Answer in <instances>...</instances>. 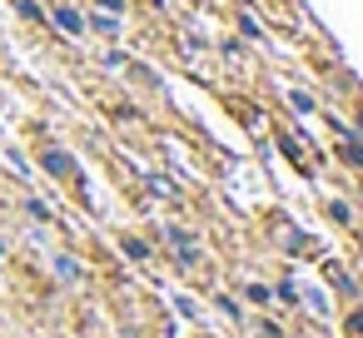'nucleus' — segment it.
Wrapping results in <instances>:
<instances>
[{
    "label": "nucleus",
    "mask_w": 363,
    "mask_h": 338,
    "mask_svg": "<svg viewBox=\"0 0 363 338\" xmlns=\"http://www.w3.org/2000/svg\"><path fill=\"white\" fill-rule=\"evenodd\" d=\"M45 26H55L60 35H85V16L75 6H65V0H55V6L45 11Z\"/></svg>",
    "instance_id": "f03ea898"
},
{
    "label": "nucleus",
    "mask_w": 363,
    "mask_h": 338,
    "mask_svg": "<svg viewBox=\"0 0 363 338\" xmlns=\"http://www.w3.org/2000/svg\"><path fill=\"white\" fill-rule=\"evenodd\" d=\"M55 269H60V278H80V264H75V259H65V254L55 259Z\"/></svg>",
    "instance_id": "39448f33"
},
{
    "label": "nucleus",
    "mask_w": 363,
    "mask_h": 338,
    "mask_svg": "<svg viewBox=\"0 0 363 338\" xmlns=\"http://www.w3.org/2000/svg\"><path fill=\"white\" fill-rule=\"evenodd\" d=\"M125 254H130V259H150V249H145L140 239H125Z\"/></svg>",
    "instance_id": "0eeeda50"
},
{
    "label": "nucleus",
    "mask_w": 363,
    "mask_h": 338,
    "mask_svg": "<svg viewBox=\"0 0 363 338\" xmlns=\"http://www.w3.org/2000/svg\"><path fill=\"white\" fill-rule=\"evenodd\" d=\"M358 130H363V110H358Z\"/></svg>",
    "instance_id": "1a4fd4ad"
},
{
    "label": "nucleus",
    "mask_w": 363,
    "mask_h": 338,
    "mask_svg": "<svg viewBox=\"0 0 363 338\" xmlns=\"http://www.w3.org/2000/svg\"><path fill=\"white\" fill-rule=\"evenodd\" d=\"M289 105H294V115H308V110H313V100H308L303 90H298V95H289Z\"/></svg>",
    "instance_id": "423d86ee"
},
{
    "label": "nucleus",
    "mask_w": 363,
    "mask_h": 338,
    "mask_svg": "<svg viewBox=\"0 0 363 338\" xmlns=\"http://www.w3.org/2000/svg\"><path fill=\"white\" fill-rule=\"evenodd\" d=\"M0 254H6V239H0Z\"/></svg>",
    "instance_id": "9d476101"
},
{
    "label": "nucleus",
    "mask_w": 363,
    "mask_h": 338,
    "mask_svg": "<svg viewBox=\"0 0 363 338\" xmlns=\"http://www.w3.org/2000/svg\"><path fill=\"white\" fill-rule=\"evenodd\" d=\"M16 6V16H26V21H35V26H45V11L35 6V0H11Z\"/></svg>",
    "instance_id": "7ed1b4c3"
},
{
    "label": "nucleus",
    "mask_w": 363,
    "mask_h": 338,
    "mask_svg": "<svg viewBox=\"0 0 363 338\" xmlns=\"http://www.w3.org/2000/svg\"><path fill=\"white\" fill-rule=\"evenodd\" d=\"M26 214H30L35 224H50V204H40V199H26Z\"/></svg>",
    "instance_id": "20e7f679"
},
{
    "label": "nucleus",
    "mask_w": 363,
    "mask_h": 338,
    "mask_svg": "<svg viewBox=\"0 0 363 338\" xmlns=\"http://www.w3.org/2000/svg\"><path fill=\"white\" fill-rule=\"evenodd\" d=\"M95 6H100L105 16H125V0H95Z\"/></svg>",
    "instance_id": "6e6552de"
},
{
    "label": "nucleus",
    "mask_w": 363,
    "mask_h": 338,
    "mask_svg": "<svg viewBox=\"0 0 363 338\" xmlns=\"http://www.w3.org/2000/svg\"><path fill=\"white\" fill-rule=\"evenodd\" d=\"M40 169L55 174V179H80V164H75V154L65 145H45L40 150Z\"/></svg>",
    "instance_id": "f257e3e1"
}]
</instances>
